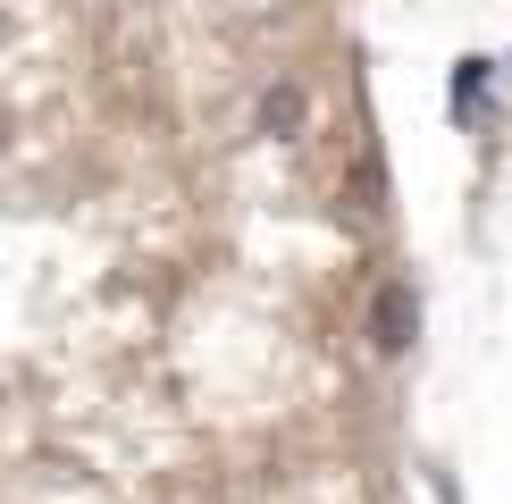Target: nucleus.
I'll return each instance as SVG.
<instances>
[{"instance_id": "1", "label": "nucleus", "mask_w": 512, "mask_h": 504, "mask_svg": "<svg viewBox=\"0 0 512 504\" xmlns=\"http://www.w3.org/2000/svg\"><path fill=\"white\" fill-rule=\"evenodd\" d=\"M370 328H378V353H403V345H412V328H420V303H412V286H387V294H378Z\"/></svg>"}, {"instance_id": "2", "label": "nucleus", "mask_w": 512, "mask_h": 504, "mask_svg": "<svg viewBox=\"0 0 512 504\" xmlns=\"http://www.w3.org/2000/svg\"><path fill=\"white\" fill-rule=\"evenodd\" d=\"M479 84H487V59H462V76H454V110H471Z\"/></svg>"}]
</instances>
